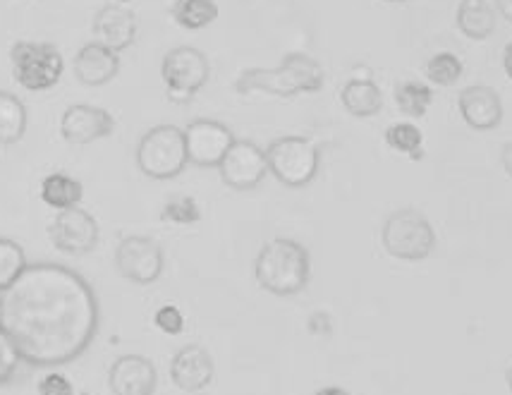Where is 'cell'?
Masks as SVG:
<instances>
[{
	"instance_id": "26",
	"label": "cell",
	"mask_w": 512,
	"mask_h": 395,
	"mask_svg": "<svg viewBox=\"0 0 512 395\" xmlns=\"http://www.w3.org/2000/svg\"><path fill=\"white\" fill-rule=\"evenodd\" d=\"M27 266V257H24L20 242L10 240V237H0V293L8 290Z\"/></svg>"
},
{
	"instance_id": "31",
	"label": "cell",
	"mask_w": 512,
	"mask_h": 395,
	"mask_svg": "<svg viewBox=\"0 0 512 395\" xmlns=\"http://www.w3.org/2000/svg\"><path fill=\"white\" fill-rule=\"evenodd\" d=\"M39 395H75V388L67 381V376L51 372L39 381Z\"/></svg>"
},
{
	"instance_id": "40",
	"label": "cell",
	"mask_w": 512,
	"mask_h": 395,
	"mask_svg": "<svg viewBox=\"0 0 512 395\" xmlns=\"http://www.w3.org/2000/svg\"><path fill=\"white\" fill-rule=\"evenodd\" d=\"M79 395H91V393H79Z\"/></svg>"
},
{
	"instance_id": "38",
	"label": "cell",
	"mask_w": 512,
	"mask_h": 395,
	"mask_svg": "<svg viewBox=\"0 0 512 395\" xmlns=\"http://www.w3.org/2000/svg\"><path fill=\"white\" fill-rule=\"evenodd\" d=\"M115 3H118V5H127V3H130V0H115Z\"/></svg>"
},
{
	"instance_id": "7",
	"label": "cell",
	"mask_w": 512,
	"mask_h": 395,
	"mask_svg": "<svg viewBox=\"0 0 512 395\" xmlns=\"http://www.w3.org/2000/svg\"><path fill=\"white\" fill-rule=\"evenodd\" d=\"M12 75L24 89L46 91L56 87L63 75V56L53 44L39 41H17L10 51Z\"/></svg>"
},
{
	"instance_id": "6",
	"label": "cell",
	"mask_w": 512,
	"mask_h": 395,
	"mask_svg": "<svg viewBox=\"0 0 512 395\" xmlns=\"http://www.w3.org/2000/svg\"><path fill=\"white\" fill-rule=\"evenodd\" d=\"M268 173L288 187H307L319 173V147L307 137H280L266 149Z\"/></svg>"
},
{
	"instance_id": "20",
	"label": "cell",
	"mask_w": 512,
	"mask_h": 395,
	"mask_svg": "<svg viewBox=\"0 0 512 395\" xmlns=\"http://www.w3.org/2000/svg\"><path fill=\"white\" fill-rule=\"evenodd\" d=\"M455 22L460 32L469 39L484 41L496 29V10L486 0H460Z\"/></svg>"
},
{
	"instance_id": "23",
	"label": "cell",
	"mask_w": 512,
	"mask_h": 395,
	"mask_svg": "<svg viewBox=\"0 0 512 395\" xmlns=\"http://www.w3.org/2000/svg\"><path fill=\"white\" fill-rule=\"evenodd\" d=\"M173 17L185 29H204L218 20L216 0H178Z\"/></svg>"
},
{
	"instance_id": "1",
	"label": "cell",
	"mask_w": 512,
	"mask_h": 395,
	"mask_svg": "<svg viewBox=\"0 0 512 395\" xmlns=\"http://www.w3.org/2000/svg\"><path fill=\"white\" fill-rule=\"evenodd\" d=\"M99 297L82 273L63 264H29L0 293V326L32 367L79 360L99 333Z\"/></svg>"
},
{
	"instance_id": "19",
	"label": "cell",
	"mask_w": 512,
	"mask_h": 395,
	"mask_svg": "<svg viewBox=\"0 0 512 395\" xmlns=\"http://www.w3.org/2000/svg\"><path fill=\"white\" fill-rule=\"evenodd\" d=\"M340 101H343L345 111L355 118H371V115L381 113L383 91L374 79H350L340 91Z\"/></svg>"
},
{
	"instance_id": "30",
	"label": "cell",
	"mask_w": 512,
	"mask_h": 395,
	"mask_svg": "<svg viewBox=\"0 0 512 395\" xmlns=\"http://www.w3.org/2000/svg\"><path fill=\"white\" fill-rule=\"evenodd\" d=\"M154 321L156 328H161L168 336H178V333H182V328H185V314H182L175 305H163L156 312Z\"/></svg>"
},
{
	"instance_id": "39",
	"label": "cell",
	"mask_w": 512,
	"mask_h": 395,
	"mask_svg": "<svg viewBox=\"0 0 512 395\" xmlns=\"http://www.w3.org/2000/svg\"><path fill=\"white\" fill-rule=\"evenodd\" d=\"M388 3H407V0H388Z\"/></svg>"
},
{
	"instance_id": "2",
	"label": "cell",
	"mask_w": 512,
	"mask_h": 395,
	"mask_svg": "<svg viewBox=\"0 0 512 395\" xmlns=\"http://www.w3.org/2000/svg\"><path fill=\"white\" fill-rule=\"evenodd\" d=\"M312 273L307 247L290 237H276L261 247L254 264V276L264 290L278 297L302 293Z\"/></svg>"
},
{
	"instance_id": "37",
	"label": "cell",
	"mask_w": 512,
	"mask_h": 395,
	"mask_svg": "<svg viewBox=\"0 0 512 395\" xmlns=\"http://www.w3.org/2000/svg\"><path fill=\"white\" fill-rule=\"evenodd\" d=\"M508 384H510V391H512V367H510V372H508Z\"/></svg>"
},
{
	"instance_id": "10",
	"label": "cell",
	"mask_w": 512,
	"mask_h": 395,
	"mask_svg": "<svg viewBox=\"0 0 512 395\" xmlns=\"http://www.w3.org/2000/svg\"><path fill=\"white\" fill-rule=\"evenodd\" d=\"M48 235H51V242L60 252L82 257V254L94 252L96 245H99L101 228L89 211L72 206V209L58 211V216L48 226Z\"/></svg>"
},
{
	"instance_id": "5",
	"label": "cell",
	"mask_w": 512,
	"mask_h": 395,
	"mask_svg": "<svg viewBox=\"0 0 512 395\" xmlns=\"http://www.w3.org/2000/svg\"><path fill=\"white\" fill-rule=\"evenodd\" d=\"M381 242L390 257L400 261H424L436 247V230L422 211L400 209L383 223Z\"/></svg>"
},
{
	"instance_id": "21",
	"label": "cell",
	"mask_w": 512,
	"mask_h": 395,
	"mask_svg": "<svg viewBox=\"0 0 512 395\" xmlns=\"http://www.w3.org/2000/svg\"><path fill=\"white\" fill-rule=\"evenodd\" d=\"M82 182L70 178L65 173H51L46 175L44 182H41V199L44 204L51 206V209H72V206H79L82 202Z\"/></svg>"
},
{
	"instance_id": "24",
	"label": "cell",
	"mask_w": 512,
	"mask_h": 395,
	"mask_svg": "<svg viewBox=\"0 0 512 395\" xmlns=\"http://www.w3.org/2000/svg\"><path fill=\"white\" fill-rule=\"evenodd\" d=\"M386 144L398 154L410 156L412 161L424 158V132L414 123H395L386 130Z\"/></svg>"
},
{
	"instance_id": "4",
	"label": "cell",
	"mask_w": 512,
	"mask_h": 395,
	"mask_svg": "<svg viewBox=\"0 0 512 395\" xmlns=\"http://www.w3.org/2000/svg\"><path fill=\"white\" fill-rule=\"evenodd\" d=\"M187 163L190 158L185 147V130L175 125L154 127L137 147V166L151 180L178 178Z\"/></svg>"
},
{
	"instance_id": "15",
	"label": "cell",
	"mask_w": 512,
	"mask_h": 395,
	"mask_svg": "<svg viewBox=\"0 0 512 395\" xmlns=\"http://www.w3.org/2000/svg\"><path fill=\"white\" fill-rule=\"evenodd\" d=\"M216 364L201 345H185L170 362V379L185 393H199L213 381Z\"/></svg>"
},
{
	"instance_id": "29",
	"label": "cell",
	"mask_w": 512,
	"mask_h": 395,
	"mask_svg": "<svg viewBox=\"0 0 512 395\" xmlns=\"http://www.w3.org/2000/svg\"><path fill=\"white\" fill-rule=\"evenodd\" d=\"M22 355L20 348L15 345V340L10 338V333L0 326V386L10 384L15 379L17 369H20Z\"/></svg>"
},
{
	"instance_id": "13",
	"label": "cell",
	"mask_w": 512,
	"mask_h": 395,
	"mask_svg": "<svg viewBox=\"0 0 512 395\" xmlns=\"http://www.w3.org/2000/svg\"><path fill=\"white\" fill-rule=\"evenodd\" d=\"M115 118L108 111L87 103H75L60 118V135L70 144H91L113 135Z\"/></svg>"
},
{
	"instance_id": "35",
	"label": "cell",
	"mask_w": 512,
	"mask_h": 395,
	"mask_svg": "<svg viewBox=\"0 0 512 395\" xmlns=\"http://www.w3.org/2000/svg\"><path fill=\"white\" fill-rule=\"evenodd\" d=\"M314 395H352V393L345 391V388H340V386H326V388H319Z\"/></svg>"
},
{
	"instance_id": "14",
	"label": "cell",
	"mask_w": 512,
	"mask_h": 395,
	"mask_svg": "<svg viewBox=\"0 0 512 395\" xmlns=\"http://www.w3.org/2000/svg\"><path fill=\"white\" fill-rule=\"evenodd\" d=\"M158 374L154 362L142 355H123L113 362L108 386L113 395H154Z\"/></svg>"
},
{
	"instance_id": "16",
	"label": "cell",
	"mask_w": 512,
	"mask_h": 395,
	"mask_svg": "<svg viewBox=\"0 0 512 395\" xmlns=\"http://www.w3.org/2000/svg\"><path fill=\"white\" fill-rule=\"evenodd\" d=\"M94 36L101 46L120 53L137 39V17L125 5H103L94 17Z\"/></svg>"
},
{
	"instance_id": "8",
	"label": "cell",
	"mask_w": 512,
	"mask_h": 395,
	"mask_svg": "<svg viewBox=\"0 0 512 395\" xmlns=\"http://www.w3.org/2000/svg\"><path fill=\"white\" fill-rule=\"evenodd\" d=\"M209 60L192 46H178L166 53L161 65L163 82H166L168 99L187 103L209 79Z\"/></svg>"
},
{
	"instance_id": "28",
	"label": "cell",
	"mask_w": 512,
	"mask_h": 395,
	"mask_svg": "<svg viewBox=\"0 0 512 395\" xmlns=\"http://www.w3.org/2000/svg\"><path fill=\"white\" fill-rule=\"evenodd\" d=\"M161 218L175 223V226H192V223L201 221V206L190 194H178V197H170L163 206Z\"/></svg>"
},
{
	"instance_id": "27",
	"label": "cell",
	"mask_w": 512,
	"mask_h": 395,
	"mask_svg": "<svg viewBox=\"0 0 512 395\" xmlns=\"http://www.w3.org/2000/svg\"><path fill=\"white\" fill-rule=\"evenodd\" d=\"M462 70H465V65L455 53H436L426 63V79L431 84H438V87H450L462 77Z\"/></svg>"
},
{
	"instance_id": "25",
	"label": "cell",
	"mask_w": 512,
	"mask_h": 395,
	"mask_svg": "<svg viewBox=\"0 0 512 395\" xmlns=\"http://www.w3.org/2000/svg\"><path fill=\"white\" fill-rule=\"evenodd\" d=\"M395 103L410 118H422L434 103V89L424 82H400L395 89Z\"/></svg>"
},
{
	"instance_id": "11",
	"label": "cell",
	"mask_w": 512,
	"mask_h": 395,
	"mask_svg": "<svg viewBox=\"0 0 512 395\" xmlns=\"http://www.w3.org/2000/svg\"><path fill=\"white\" fill-rule=\"evenodd\" d=\"M235 144L233 132L218 120H194L185 127V147L190 163L201 168H218Z\"/></svg>"
},
{
	"instance_id": "17",
	"label": "cell",
	"mask_w": 512,
	"mask_h": 395,
	"mask_svg": "<svg viewBox=\"0 0 512 395\" xmlns=\"http://www.w3.org/2000/svg\"><path fill=\"white\" fill-rule=\"evenodd\" d=\"M457 106H460L465 123L474 130H493L503 120L501 96L486 84H472V87L462 89Z\"/></svg>"
},
{
	"instance_id": "18",
	"label": "cell",
	"mask_w": 512,
	"mask_h": 395,
	"mask_svg": "<svg viewBox=\"0 0 512 395\" xmlns=\"http://www.w3.org/2000/svg\"><path fill=\"white\" fill-rule=\"evenodd\" d=\"M120 56L111 48L101 46L99 41L79 48L75 56V77L84 87H103L118 75Z\"/></svg>"
},
{
	"instance_id": "12",
	"label": "cell",
	"mask_w": 512,
	"mask_h": 395,
	"mask_svg": "<svg viewBox=\"0 0 512 395\" xmlns=\"http://www.w3.org/2000/svg\"><path fill=\"white\" fill-rule=\"evenodd\" d=\"M218 170H221L225 185L233 187V190H254L268 173L266 151L256 147L249 139H235V144L228 149Z\"/></svg>"
},
{
	"instance_id": "34",
	"label": "cell",
	"mask_w": 512,
	"mask_h": 395,
	"mask_svg": "<svg viewBox=\"0 0 512 395\" xmlns=\"http://www.w3.org/2000/svg\"><path fill=\"white\" fill-rule=\"evenodd\" d=\"M503 70H505V75L512 79V41L505 46V51H503Z\"/></svg>"
},
{
	"instance_id": "3",
	"label": "cell",
	"mask_w": 512,
	"mask_h": 395,
	"mask_svg": "<svg viewBox=\"0 0 512 395\" xmlns=\"http://www.w3.org/2000/svg\"><path fill=\"white\" fill-rule=\"evenodd\" d=\"M323 68L319 60L312 56H304V53H290L278 68H252L245 70L237 77L235 89L240 94H271V96H290L297 94H312L323 87Z\"/></svg>"
},
{
	"instance_id": "36",
	"label": "cell",
	"mask_w": 512,
	"mask_h": 395,
	"mask_svg": "<svg viewBox=\"0 0 512 395\" xmlns=\"http://www.w3.org/2000/svg\"><path fill=\"white\" fill-rule=\"evenodd\" d=\"M498 8H501L505 20L512 22V0H498Z\"/></svg>"
},
{
	"instance_id": "32",
	"label": "cell",
	"mask_w": 512,
	"mask_h": 395,
	"mask_svg": "<svg viewBox=\"0 0 512 395\" xmlns=\"http://www.w3.org/2000/svg\"><path fill=\"white\" fill-rule=\"evenodd\" d=\"M307 328H309V333H314V336H328V333L333 331V321L326 312H314L312 316H309Z\"/></svg>"
},
{
	"instance_id": "9",
	"label": "cell",
	"mask_w": 512,
	"mask_h": 395,
	"mask_svg": "<svg viewBox=\"0 0 512 395\" xmlns=\"http://www.w3.org/2000/svg\"><path fill=\"white\" fill-rule=\"evenodd\" d=\"M163 249L146 235H127L115 249V266L120 276L137 285L156 283L163 273Z\"/></svg>"
},
{
	"instance_id": "33",
	"label": "cell",
	"mask_w": 512,
	"mask_h": 395,
	"mask_svg": "<svg viewBox=\"0 0 512 395\" xmlns=\"http://www.w3.org/2000/svg\"><path fill=\"white\" fill-rule=\"evenodd\" d=\"M501 161H503V168H505V173H508L510 178H512V142H510V144H505V147H503Z\"/></svg>"
},
{
	"instance_id": "22",
	"label": "cell",
	"mask_w": 512,
	"mask_h": 395,
	"mask_svg": "<svg viewBox=\"0 0 512 395\" xmlns=\"http://www.w3.org/2000/svg\"><path fill=\"white\" fill-rule=\"evenodd\" d=\"M27 132V108L15 94L0 91V144L20 142Z\"/></svg>"
}]
</instances>
